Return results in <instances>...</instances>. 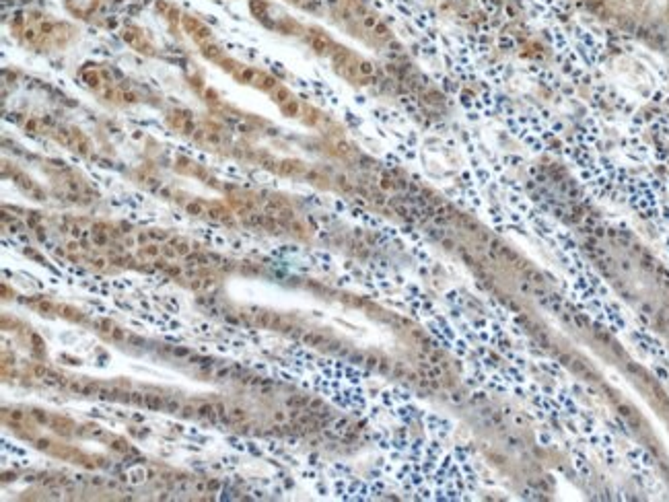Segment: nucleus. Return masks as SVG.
I'll use <instances>...</instances> for the list:
<instances>
[{
    "mask_svg": "<svg viewBox=\"0 0 669 502\" xmlns=\"http://www.w3.org/2000/svg\"><path fill=\"white\" fill-rule=\"evenodd\" d=\"M15 3H31V0H15Z\"/></svg>",
    "mask_w": 669,
    "mask_h": 502,
    "instance_id": "obj_51",
    "label": "nucleus"
},
{
    "mask_svg": "<svg viewBox=\"0 0 669 502\" xmlns=\"http://www.w3.org/2000/svg\"><path fill=\"white\" fill-rule=\"evenodd\" d=\"M33 442L39 451H49V453H54V442H51L49 438H35Z\"/></svg>",
    "mask_w": 669,
    "mask_h": 502,
    "instance_id": "obj_31",
    "label": "nucleus"
},
{
    "mask_svg": "<svg viewBox=\"0 0 669 502\" xmlns=\"http://www.w3.org/2000/svg\"><path fill=\"white\" fill-rule=\"evenodd\" d=\"M185 260V268H194V266H208L210 264V256L200 254V251H192V254Z\"/></svg>",
    "mask_w": 669,
    "mask_h": 502,
    "instance_id": "obj_15",
    "label": "nucleus"
},
{
    "mask_svg": "<svg viewBox=\"0 0 669 502\" xmlns=\"http://www.w3.org/2000/svg\"><path fill=\"white\" fill-rule=\"evenodd\" d=\"M91 484H93V486H103L105 482H103V478H101V476H95V478H91Z\"/></svg>",
    "mask_w": 669,
    "mask_h": 502,
    "instance_id": "obj_46",
    "label": "nucleus"
},
{
    "mask_svg": "<svg viewBox=\"0 0 669 502\" xmlns=\"http://www.w3.org/2000/svg\"><path fill=\"white\" fill-rule=\"evenodd\" d=\"M163 258H167V260H175V258H179L177 256V249H175V245L173 243H169V245H163V254H161Z\"/></svg>",
    "mask_w": 669,
    "mask_h": 502,
    "instance_id": "obj_34",
    "label": "nucleus"
},
{
    "mask_svg": "<svg viewBox=\"0 0 669 502\" xmlns=\"http://www.w3.org/2000/svg\"><path fill=\"white\" fill-rule=\"evenodd\" d=\"M181 19V27L185 29V33L200 45V43H204V41H212L215 39V35H212V29L208 27V25H206L204 21H200L198 17H192V15H181L179 17Z\"/></svg>",
    "mask_w": 669,
    "mask_h": 502,
    "instance_id": "obj_4",
    "label": "nucleus"
},
{
    "mask_svg": "<svg viewBox=\"0 0 669 502\" xmlns=\"http://www.w3.org/2000/svg\"><path fill=\"white\" fill-rule=\"evenodd\" d=\"M66 387H68V391H72V393H76V395H83V387H85V383H83V381H76V379H70Z\"/></svg>",
    "mask_w": 669,
    "mask_h": 502,
    "instance_id": "obj_37",
    "label": "nucleus"
},
{
    "mask_svg": "<svg viewBox=\"0 0 669 502\" xmlns=\"http://www.w3.org/2000/svg\"><path fill=\"white\" fill-rule=\"evenodd\" d=\"M144 408H148L152 412H163L165 410V397L157 395V393H146L144 395Z\"/></svg>",
    "mask_w": 669,
    "mask_h": 502,
    "instance_id": "obj_12",
    "label": "nucleus"
},
{
    "mask_svg": "<svg viewBox=\"0 0 669 502\" xmlns=\"http://www.w3.org/2000/svg\"><path fill=\"white\" fill-rule=\"evenodd\" d=\"M229 418H231V422H233V424H241V422H247L249 414H247V410H245V408H239V406H235V408H231V410H229Z\"/></svg>",
    "mask_w": 669,
    "mask_h": 502,
    "instance_id": "obj_18",
    "label": "nucleus"
},
{
    "mask_svg": "<svg viewBox=\"0 0 669 502\" xmlns=\"http://www.w3.org/2000/svg\"><path fill=\"white\" fill-rule=\"evenodd\" d=\"M165 118H167L169 128L175 130L181 136H190L192 138V134L198 130V126L194 122V114L188 111V109H169Z\"/></svg>",
    "mask_w": 669,
    "mask_h": 502,
    "instance_id": "obj_3",
    "label": "nucleus"
},
{
    "mask_svg": "<svg viewBox=\"0 0 669 502\" xmlns=\"http://www.w3.org/2000/svg\"><path fill=\"white\" fill-rule=\"evenodd\" d=\"M76 434L83 438H103L105 436V430L99 424H85V426H76Z\"/></svg>",
    "mask_w": 669,
    "mask_h": 502,
    "instance_id": "obj_11",
    "label": "nucleus"
},
{
    "mask_svg": "<svg viewBox=\"0 0 669 502\" xmlns=\"http://www.w3.org/2000/svg\"><path fill=\"white\" fill-rule=\"evenodd\" d=\"M58 315L64 317V319L76 321V323H85V315H83L78 309L70 307V305H58Z\"/></svg>",
    "mask_w": 669,
    "mask_h": 502,
    "instance_id": "obj_14",
    "label": "nucleus"
},
{
    "mask_svg": "<svg viewBox=\"0 0 669 502\" xmlns=\"http://www.w3.org/2000/svg\"><path fill=\"white\" fill-rule=\"evenodd\" d=\"M108 264H112L108 256H95V258H91V266H93V270L103 272V270L108 268Z\"/></svg>",
    "mask_w": 669,
    "mask_h": 502,
    "instance_id": "obj_25",
    "label": "nucleus"
},
{
    "mask_svg": "<svg viewBox=\"0 0 669 502\" xmlns=\"http://www.w3.org/2000/svg\"><path fill=\"white\" fill-rule=\"evenodd\" d=\"M11 31L25 47H31L33 52L64 49L78 33L76 27L68 21L54 19L41 11H19L11 19Z\"/></svg>",
    "mask_w": 669,
    "mask_h": 502,
    "instance_id": "obj_2",
    "label": "nucleus"
},
{
    "mask_svg": "<svg viewBox=\"0 0 669 502\" xmlns=\"http://www.w3.org/2000/svg\"><path fill=\"white\" fill-rule=\"evenodd\" d=\"M196 414H198V406H192V404H183L181 406V412H179L181 418L190 420V418H196Z\"/></svg>",
    "mask_w": 669,
    "mask_h": 502,
    "instance_id": "obj_29",
    "label": "nucleus"
},
{
    "mask_svg": "<svg viewBox=\"0 0 669 502\" xmlns=\"http://www.w3.org/2000/svg\"><path fill=\"white\" fill-rule=\"evenodd\" d=\"M110 449L116 451V453H128V451H130L128 442L124 438H118V436H112L110 438Z\"/></svg>",
    "mask_w": 669,
    "mask_h": 502,
    "instance_id": "obj_23",
    "label": "nucleus"
},
{
    "mask_svg": "<svg viewBox=\"0 0 669 502\" xmlns=\"http://www.w3.org/2000/svg\"><path fill=\"white\" fill-rule=\"evenodd\" d=\"M9 480H11V482H13V480H17V473H15V471H11V473H5L3 482H9Z\"/></svg>",
    "mask_w": 669,
    "mask_h": 502,
    "instance_id": "obj_49",
    "label": "nucleus"
},
{
    "mask_svg": "<svg viewBox=\"0 0 669 502\" xmlns=\"http://www.w3.org/2000/svg\"><path fill=\"white\" fill-rule=\"evenodd\" d=\"M11 177H13V181H15V185L21 189V191H25L27 196H31L33 200H39V202H43V200H45V191L29 177V175H25L23 171H19V169H13L11 171Z\"/></svg>",
    "mask_w": 669,
    "mask_h": 502,
    "instance_id": "obj_6",
    "label": "nucleus"
},
{
    "mask_svg": "<svg viewBox=\"0 0 669 502\" xmlns=\"http://www.w3.org/2000/svg\"><path fill=\"white\" fill-rule=\"evenodd\" d=\"M110 340H112V342H118V344H122V342H128V333H126V329H122V327L114 325V329H112V333H110Z\"/></svg>",
    "mask_w": 669,
    "mask_h": 502,
    "instance_id": "obj_26",
    "label": "nucleus"
},
{
    "mask_svg": "<svg viewBox=\"0 0 669 502\" xmlns=\"http://www.w3.org/2000/svg\"><path fill=\"white\" fill-rule=\"evenodd\" d=\"M192 490L196 494H204L206 490H208V480H194L192 482Z\"/></svg>",
    "mask_w": 669,
    "mask_h": 502,
    "instance_id": "obj_33",
    "label": "nucleus"
},
{
    "mask_svg": "<svg viewBox=\"0 0 669 502\" xmlns=\"http://www.w3.org/2000/svg\"><path fill=\"white\" fill-rule=\"evenodd\" d=\"M171 243L175 245L177 256H179V258H188V256L192 254V245H190L188 241H183V239H171Z\"/></svg>",
    "mask_w": 669,
    "mask_h": 502,
    "instance_id": "obj_22",
    "label": "nucleus"
},
{
    "mask_svg": "<svg viewBox=\"0 0 669 502\" xmlns=\"http://www.w3.org/2000/svg\"><path fill=\"white\" fill-rule=\"evenodd\" d=\"M233 270H235V264L229 260H223V272H233Z\"/></svg>",
    "mask_w": 669,
    "mask_h": 502,
    "instance_id": "obj_45",
    "label": "nucleus"
},
{
    "mask_svg": "<svg viewBox=\"0 0 669 502\" xmlns=\"http://www.w3.org/2000/svg\"><path fill=\"white\" fill-rule=\"evenodd\" d=\"M272 422L274 424H286V422H290V416H288L286 410H276L272 414Z\"/></svg>",
    "mask_w": 669,
    "mask_h": 502,
    "instance_id": "obj_30",
    "label": "nucleus"
},
{
    "mask_svg": "<svg viewBox=\"0 0 669 502\" xmlns=\"http://www.w3.org/2000/svg\"><path fill=\"white\" fill-rule=\"evenodd\" d=\"M132 418H134V422H144V416H140V414H134Z\"/></svg>",
    "mask_w": 669,
    "mask_h": 502,
    "instance_id": "obj_50",
    "label": "nucleus"
},
{
    "mask_svg": "<svg viewBox=\"0 0 669 502\" xmlns=\"http://www.w3.org/2000/svg\"><path fill=\"white\" fill-rule=\"evenodd\" d=\"M99 5H101V0H66L68 11L83 19H89L91 15H95Z\"/></svg>",
    "mask_w": 669,
    "mask_h": 502,
    "instance_id": "obj_7",
    "label": "nucleus"
},
{
    "mask_svg": "<svg viewBox=\"0 0 669 502\" xmlns=\"http://www.w3.org/2000/svg\"><path fill=\"white\" fill-rule=\"evenodd\" d=\"M198 373H200V375H204V377H210V375H215V373H212V371H210L208 367H202V369H200Z\"/></svg>",
    "mask_w": 669,
    "mask_h": 502,
    "instance_id": "obj_47",
    "label": "nucleus"
},
{
    "mask_svg": "<svg viewBox=\"0 0 669 502\" xmlns=\"http://www.w3.org/2000/svg\"><path fill=\"white\" fill-rule=\"evenodd\" d=\"M99 387H101V383H97V381H85L83 395H85V397H93V395H97Z\"/></svg>",
    "mask_w": 669,
    "mask_h": 502,
    "instance_id": "obj_27",
    "label": "nucleus"
},
{
    "mask_svg": "<svg viewBox=\"0 0 669 502\" xmlns=\"http://www.w3.org/2000/svg\"><path fill=\"white\" fill-rule=\"evenodd\" d=\"M165 274L171 276V278H179V276L183 274V268H181V266H175V264H169L167 270H165Z\"/></svg>",
    "mask_w": 669,
    "mask_h": 502,
    "instance_id": "obj_40",
    "label": "nucleus"
},
{
    "mask_svg": "<svg viewBox=\"0 0 669 502\" xmlns=\"http://www.w3.org/2000/svg\"><path fill=\"white\" fill-rule=\"evenodd\" d=\"M328 13L336 25L348 35L356 37L371 47L383 49L393 64H410L404 54V45L395 39L391 27L373 9L369 0H328Z\"/></svg>",
    "mask_w": 669,
    "mask_h": 502,
    "instance_id": "obj_1",
    "label": "nucleus"
},
{
    "mask_svg": "<svg viewBox=\"0 0 669 502\" xmlns=\"http://www.w3.org/2000/svg\"><path fill=\"white\" fill-rule=\"evenodd\" d=\"M196 418L215 422V420L219 418V416H217V408H215V404H210V401H202V404L198 406V414H196Z\"/></svg>",
    "mask_w": 669,
    "mask_h": 502,
    "instance_id": "obj_13",
    "label": "nucleus"
},
{
    "mask_svg": "<svg viewBox=\"0 0 669 502\" xmlns=\"http://www.w3.org/2000/svg\"><path fill=\"white\" fill-rule=\"evenodd\" d=\"M51 373H54V371H51V369H47L45 365H39V362H35V365H33V375H35L37 379H45V377H49Z\"/></svg>",
    "mask_w": 669,
    "mask_h": 502,
    "instance_id": "obj_28",
    "label": "nucleus"
},
{
    "mask_svg": "<svg viewBox=\"0 0 669 502\" xmlns=\"http://www.w3.org/2000/svg\"><path fill=\"white\" fill-rule=\"evenodd\" d=\"M33 231H35V237H37L39 241H45V237H47V235H45V227H41V225H35V227H33Z\"/></svg>",
    "mask_w": 669,
    "mask_h": 502,
    "instance_id": "obj_42",
    "label": "nucleus"
},
{
    "mask_svg": "<svg viewBox=\"0 0 669 502\" xmlns=\"http://www.w3.org/2000/svg\"><path fill=\"white\" fill-rule=\"evenodd\" d=\"M49 428L54 430L56 434H60V436H72V434H76V426H74V422L68 420V418H64V416H56V414H51Z\"/></svg>",
    "mask_w": 669,
    "mask_h": 502,
    "instance_id": "obj_8",
    "label": "nucleus"
},
{
    "mask_svg": "<svg viewBox=\"0 0 669 502\" xmlns=\"http://www.w3.org/2000/svg\"><path fill=\"white\" fill-rule=\"evenodd\" d=\"M29 416L37 422V424H41V426H49V420H51V416L45 412V410H39V408H31L29 410Z\"/></svg>",
    "mask_w": 669,
    "mask_h": 502,
    "instance_id": "obj_19",
    "label": "nucleus"
},
{
    "mask_svg": "<svg viewBox=\"0 0 669 502\" xmlns=\"http://www.w3.org/2000/svg\"><path fill=\"white\" fill-rule=\"evenodd\" d=\"M95 325H97L99 331H103V333H112V329H114V323H112L110 319H97Z\"/></svg>",
    "mask_w": 669,
    "mask_h": 502,
    "instance_id": "obj_35",
    "label": "nucleus"
},
{
    "mask_svg": "<svg viewBox=\"0 0 669 502\" xmlns=\"http://www.w3.org/2000/svg\"><path fill=\"white\" fill-rule=\"evenodd\" d=\"M5 418H7L11 424H23V422L27 420V414L21 412V410H17V408H13V410H5Z\"/></svg>",
    "mask_w": 669,
    "mask_h": 502,
    "instance_id": "obj_20",
    "label": "nucleus"
},
{
    "mask_svg": "<svg viewBox=\"0 0 669 502\" xmlns=\"http://www.w3.org/2000/svg\"><path fill=\"white\" fill-rule=\"evenodd\" d=\"M221 490V482L219 480H208V492H219Z\"/></svg>",
    "mask_w": 669,
    "mask_h": 502,
    "instance_id": "obj_43",
    "label": "nucleus"
},
{
    "mask_svg": "<svg viewBox=\"0 0 669 502\" xmlns=\"http://www.w3.org/2000/svg\"><path fill=\"white\" fill-rule=\"evenodd\" d=\"M272 391H274V387H270V385H266V387H262V389H260V393H262V395H270Z\"/></svg>",
    "mask_w": 669,
    "mask_h": 502,
    "instance_id": "obj_48",
    "label": "nucleus"
},
{
    "mask_svg": "<svg viewBox=\"0 0 669 502\" xmlns=\"http://www.w3.org/2000/svg\"><path fill=\"white\" fill-rule=\"evenodd\" d=\"M212 377H215L217 381H225V379H229V377H231V369H217Z\"/></svg>",
    "mask_w": 669,
    "mask_h": 502,
    "instance_id": "obj_41",
    "label": "nucleus"
},
{
    "mask_svg": "<svg viewBox=\"0 0 669 502\" xmlns=\"http://www.w3.org/2000/svg\"><path fill=\"white\" fill-rule=\"evenodd\" d=\"M144 476H146V473H144V469H142V467H138V469H134V471H130V473H128V478H132V480H130L132 484H140V482H144V480H146Z\"/></svg>",
    "mask_w": 669,
    "mask_h": 502,
    "instance_id": "obj_38",
    "label": "nucleus"
},
{
    "mask_svg": "<svg viewBox=\"0 0 669 502\" xmlns=\"http://www.w3.org/2000/svg\"><path fill=\"white\" fill-rule=\"evenodd\" d=\"M118 395H120V389L110 387V385H103V383H101V387H99V391H97V397L103 399V401H116Z\"/></svg>",
    "mask_w": 669,
    "mask_h": 502,
    "instance_id": "obj_17",
    "label": "nucleus"
},
{
    "mask_svg": "<svg viewBox=\"0 0 669 502\" xmlns=\"http://www.w3.org/2000/svg\"><path fill=\"white\" fill-rule=\"evenodd\" d=\"M128 344H136V346H142L144 340L140 336H128Z\"/></svg>",
    "mask_w": 669,
    "mask_h": 502,
    "instance_id": "obj_44",
    "label": "nucleus"
},
{
    "mask_svg": "<svg viewBox=\"0 0 669 502\" xmlns=\"http://www.w3.org/2000/svg\"><path fill=\"white\" fill-rule=\"evenodd\" d=\"M144 395H146V393H142V391H132V395H130V406L142 408V406H144Z\"/></svg>",
    "mask_w": 669,
    "mask_h": 502,
    "instance_id": "obj_32",
    "label": "nucleus"
},
{
    "mask_svg": "<svg viewBox=\"0 0 669 502\" xmlns=\"http://www.w3.org/2000/svg\"><path fill=\"white\" fill-rule=\"evenodd\" d=\"M161 254H163V243H154V241H150V243L138 247V254H136V256H138L140 260H144V262H152V260L161 258Z\"/></svg>",
    "mask_w": 669,
    "mask_h": 502,
    "instance_id": "obj_9",
    "label": "nucleus"
},
{
    "mask_svg": "<svg viewBox=\"0 0 669 502\" xmlns=\"http://www.w3.org/2000/svg\"><path fill=\"white\" fill-rule=\"evenodd\" d=\"M148 237H150V241H154V243L171 241V235H169V231H165V229H150V231H148Z\"/></svg>",
    "mask_w": 669,
    "mask_h": 502,
    "instance_id": "obj_21",
    "label": "nucleus"
},
{
    "mask_svg": "<svg viewBox=\"0 0 669 502\" xmlns=\"http://www.w3.org/2000/svg\"><path fill=\"white\" fill-rule=\"evenodd\" d=\"M274 319H276V313H272V311H257L255 317H253V321L264 329H272Z\"/></svg>",
    "mask_w": 669,
    "mask_h": 502,
    "instance_id": "obj_16",
    "label": "nucleus"
},
{
    "mask_svg": "<svg viewBox=\"0 0 669 502\" xmlns=\"http://www.w3.org/2000/svg\"><path fill=\"white\" fill-rule=\"evenodd\" d=\"M122 39L130 45V47H134L136 49V52H140V54H146V56H152L154 52H152V43L146 39V33L138 27V25H126L124 27V31H122Z\"/></svg>",
    "mask_w": 669,
    "mask_h": 502,
    "instance_id": "obj_5",
    "label": "nucleus"
},
{
    "mask_svg": "<svg viewBox=\"0 0 669 502\" xmlns=\"http://www.w3.org/2000/svg\"><path fill=\"white\" fill-rule=\"evenodd\" d=\"M150 264H152V268H154V270H159V272H165V270H167V266H169V260L161 256V258H157V260H152Z\"/></svg>",
    "mask_w": 669,
    "mask_h": 502,
    "instance_id": "obj_39",
    "label": "nucleus"
},
{
    "mask_svg": "<svg viewBox=\"0 0 669 502\" xmlns=\"http://www.w3.org/2000/svg\"><path fill=\"white\" fill-rule=\"evenodd\" d=\"M173 356H177V358H190L192 356V350L190 348H185V346H173V352H171Z\"/></svg>",
    "mask_w": 669,
    "mask_h": 502,
    "instance_id": "obj_36",
    "label": "nucleus"
},
{
    "mask_svg": "<svg viewBox=\"0 0 669 502\" xmlns=\"http://www.w3.org/2000/svg\"><path fill=\"white\" fill-rule=\"evenodd\" d=\"M183 208L190 216H196V218H206V214H208V202H204V200H188V202H183Z\"/></svg>",
    "mask_w": 669,
    "mask_h": 502,
    "instance_id": "obj_10",
    "label": "nucleus"
},
{
    "mask_svg": "<svg viewBox=\"0 0 669 502\" xmlns=\"http://www.w3.org/2000/svg\"><path fill=\"white\" fill-rule=\"evenodd\" d=\"M181 401L179 399H175V397H165V412H169V414H179L181 412Z\"/></svg>",
    "mask_w": 669,
    "mask_h": 502,
    "instance_id": "obj_24",
    "label": "nucleus"
}]
</instances>
